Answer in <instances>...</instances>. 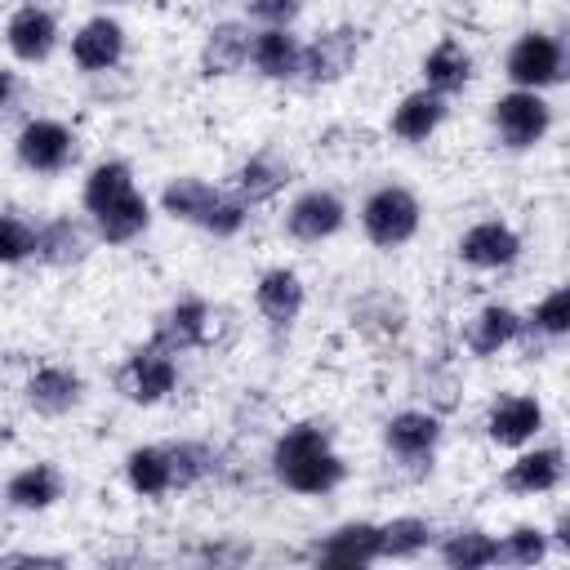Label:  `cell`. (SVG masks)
Here are the masks:
<instances>
[{"instance_id": "cell-40", "label": "cell", "mask_w": 570, "mask_h": 570, "mask_svg": "<svg viewBox=\"0 0 570 570\" xmlns=\"http://www.w3.org/2000/svg\"><path fill=\"white\" fill-rule=\"evenodd\" d=\"M9 98H13V76H9L4 67H0V111L9 107Z\"/></svg>"}, {"instance_id": "cell-20", "label": "cell", "mask_w": 570, "mask_h": 570, "mask_svg": "<svg viewBox=\"0 0 570 570\" xmlns=\"http://www.w3.org/2000/svg\"><path fill=\"white\" fill-rule=\"evenodd\" d=\"M249 27L245 22H214L200 45V71L205 76H232L249 62Z\"/></svg>"}, {"instance_id": "cell-15", "label": "cell", "mask_w": 570, "mask_h": 570, "mask_svg": "<svg viewBox=\"0 0 570 570\" xmlns=\"http://www.w3.org/2000/svg\"><path fill=\"white\" fill-rule=\"evenodd\" d=\"M539 428H543V405L534 396H499L485 419L494 445H525L539 436Z\"/></svg>"}, {"instance_id": "cell-22", "label": "cell", "mask_w": 570, "mask_h": 570, "mask_svg": "<svg viewBox=\"0 0 570 570\" xmlns=\"http://www.w3.org/2000/svg\"><path fill=\"white\" fill-rule=\"evenodd\" d=\"M561 472H566V459L557 445H543V450H530L521 454L508 472H503V490L508 494H548L561 485Z\"/></svg>"}, {"instance_id": "cell-13", "label": "cell", "mask_w": 570, "mask_h": 570, "mask_svg": "<svg viewBox=\"0 0 570 570\" xmlns=\"http://www.w3.org/2000/svg\"><path fill=\"white\" fill-rule=\"evenodd\" d=\"M71 58L80 71H111L125 58V27L116 18H89L76 36H71Z\"/></svg>"}, {"instance_id": "cell-42", "label": "cell", "mask_w": 570, "mask_h": 570, "mask_svg": "<svg viewBox=\"0 0 570 570\" xmlns=\"http://www.w3.org/2000/svg\"><path fill=\"white\" fill-rule=\"evenodd\" d=\"M111 4H129V0H111Z\"/></svg>"}, {"instance_id": "cell-8", "label": "cell", "mask_w": 570, "mask_h": 570, "mask_svg": "<svg viewBox=\"0 0 570 570\" xmlns=\"http://www.w3.org/2000/svg\"><path fill=\"white\" fill-rule=\"evenodd\" d=\"M209 325H214L209 303H200V298H178V303H169V307L156 316L151 343H156L160 352L178 356V352L205 347V343H209Z\"/></svg>"}, {"instance_id": "cell-23", "label": "cell", "mask_w": 570, "mask_h": 570, "mask_svg": "<svg viewBox=\"0 0 570 570\" xmlns=\"http://www.w3.org/2000/svg\"><path fill=\"white\" fill-rule=\"evenodd\" d=\"M4 499L13 508H22V512H45V508H53L62 499V476H58L53 463H27V468H18L9 476Z\"/></svg>"}, {"instance_id": "cell-39", "label": "cell", "mask_w": 570, "mask_h": 570, "mask_svg": "<svg viewBox=\"0 0 570 570\" xmlns=\"http://www.w3.org/2000/svg\"><path fill=\"white\" fill-rule=\"evenodd\" d=\"M0 566H67V561L45 557V552H9V557H0Z\"/></svg>"}, {"instance_id": "cell-12", "label": "cell", "mask_w": 570, "mask_h": 570, "mask_svg": "<svg viewBox=\"0 0 570 570\" xmlns=\"http://www.w3.org/2000/svg\"><path fill=\"white\" fill-rule=\"evenodd\" d=\"M4 40H9V53L18 62H45L58 45V22H53L49 9L22 4V9H13L9 27H4Z\"/></svg>"}, {"instance_id": "cell-3", "label": "cell", "mask_w": 570, "mask_h": 570, "mask_svg": "<svg viewBox=\"0 0 570 570\" xmlns=\"http://www.w3.org/2000/svg\"><path fill=\"white\" fill-rule=\"evenodd\" d=\"M490 120H494V134H499L503 147L525 151V147H534V142L548 134L552 107L543 102L539 89H512V94H503V98L490 107Z\"/></svg>"}, {"instance_id": "cell-6", "label": "cell", "mask_w": 570, "mask_h": 570, "mask_svg": "<svg viewBox=\"0 0 570 570\" xmlns=\"http://www.w3.org/2000/svg\"><path fill=\"white\" fill-rule=\"evenodd\" d=\"M361 58V31L356 27H334L321 31L312 45H303L298 58V80L303 85H334L352 71V62Z\"/></svg>"}, {"instance_id": "cell-32", "label": "cell", "mask_w": 570, "mask_h": 570, "mask_svg": "<svg viewBox=\"0 0 570 570\" xmlns=\"http://www.w3.org/2000/svg\"><path fill=\"white\" fill-rule=\"evenodd\" d=\"M494 552H499V539H490L485 530H454V534L441 543V561L454 566V570L494 566Z\"/></svg>"}, {"instance_id": "cell-38", "label": "cell", "mask_w": 570, "mask_h": 570, "mask_svg": "<svg viewBox=\"0 0 570 570\" xmlns=\"http://www.w3.org/2000/svg\"><path fill=\"white\" fill-rule=\"evenodd\" d=\"M249 13L263 27H289L303 13V0H249Z\"/></svg>"}, {"instance_id": "cell-25", "label": "cell", "mask_w": 570, "mask_h": 570, "mask_svg": "<svg viewBox=\"0 0 570 570\" xmlns=\"http://www.w3.org/2000/svg\"><path fill=\"white\" fill-rule=\"evenodd\" d=\"M521 325H525V321H521L512 307L490 303V307H481V312L468 321L463 338H468V347H472L476 356H494L499 347H508L512 338H521Z\"/></svg>"}, {"instance_id": "cell-24", "label": "cell", "mask_w": 570, "mask_h": 570, "mask_svg": "<svg viewBox=\"0 0 570 570\" xmlns=\"http://www.w3.org/2000/svg\"><path fill=\"white\" fill-rule=\"evenodd\" d=\"M423 80L436 94H459L472 80V53L454 36H441L423 58Z\"/></svg>"}, {"instance_id": "cell-5", "label": "cell", "mask_w": 570, "mask_h": 570, "mask_svg": "<svg viewBox=\"0 0 570 570\" xmlns=\"http://www.w3.org/2000/svg\"><path fill=\"white\" fill-rule=\"evenodd\" d=\"M503 71H508V80H512L517 89H548V85L561 80L566 53H561L557 36H548V31H525V36H517V45L508 49Z\"/></svg>"}, {"instance_id": "cell-7", "label": "cell", "mask_w": 570, "mask_h": 570, "mask_svg": "<svg viewBox=\"0 0 570 570\" xmlns=\"http://www.w3.org/2000/svg\"><path fill=\"white\" fill-rule=\"evenodd\" d=\"M13 151H18V160H22L31 174H58V169H67V165L76 160V134H71L62 120L40 116V120H27V125L18 129Z\"/></svg>"}, {"instance_id": "cell-14", "label": "cell", "mask_w": 570, "mask_h": 570, "mask_svg": "<svg viewBox=\"0 0 570 570\" xmlns=\"http://www.w3.org/2000/svg\"><path fill=\"white\" fill-rule=\"evenodd\" d=\"M303 298H307V289H303V276H298L294 267H272V272H263L258 285H254V307H258L263 321H272V325L298 321Z\"/></svg>"}, {"instance_id": "cell-26", "label": "cell", "mask_w": 570, "mask_h": 570, "mask_svg": "<svg viewBox=\"0 0 570 570\" xmlns=\"http://www.w3.org/2000/svg\"><path fill=\"white\" fill-rule=\"evenodd\" d=\"M147 223H151V205L138 191H129V196H120V200H111L107 209L94 214V227L107 245H129L134 236L147 232Z\"/></svg>"}, {"instance_id": "cell-27", "label": "cell", "mask_w": 570, "mask_h": 570, "mask_svg": "<svg viewBox=\"0 0 570 570\" xmlns=\"http://www.w3.org/2000/svg\"><path fill=\"white\" fill-rule=\"evenodd\" d=\"M125 481H129V490L142 494V499L169 494V490H174V472H169L165 445H138V450H129V459H125Z\"/></svg>"}, {"instance_id": "cell-9", "label": "cell", "mask_w": 570, "mask_h": 570, "mask_svg": "<svg viewBox=\"0 0 570 570\" xmlns=\"http://www.w3.org/2000/svg\"><path fill=\"white\" fill-rule=\"evenodd\" d=\"M343 223H347V209H343V200H338L334 191H325V187L303 191V196L285 209V232H289L294 240H303V245L330 240Z\"/></svg>"}, {"instance_id": "cell-28", "label": "cell", "mask_w": 570, "mask_h": 570, "mask_svg": "<svg viewBox=\"0 0 570 570\" xmlns=\"http://www.w3.org/2000/svg\"><path fill=\"white\" fill-rule=\"evenodd\" d=\"M218 196H223V191H218L214 183H205V178H174V183L160 191V209H165L169 218H178V223H196V227H200Z\"/></svg>"}, {"instance_id": "cell-30", "label": "cell", "mask_w": 570, "mask_h": 570, "mask_svg": "<svg viewBox=\"0 0 570 570\" xmlns=\"http://www.w3.org/2000/svg\"><path fill=\"white\" fill-rule=\"evenodd\" d=\"M428 543H432V525L423 517H392L387 525H379V561L419 557Z\"/></svg>"}, {"instance_id": "cell-35", "label": "cell", "mask_w": 570, "mask_h": 570, "mask_svg": "<svg viewBox=\"0 0 570 570\" xmlns=\"http://www.w3.org/2000/svg\"><path fill=\"white\" fill-rule=\"evenodd\" d=\"M530 325H534L539 334H548V338H561V334L570 330V294L557 285V289L530 312Z\"/></svg>"}, {"instance_id": "cell-31", "label": "cell", "mask_w": 570, "mask_h": 570, "mask_svg": "<svg viewBox=\"0 0 570 570\" xmlns=\"http://www.w3.org/2000/svg\"><path fill=\"white\" fill-rule=\"evenodd\" d=\"M129 191H134V174H129V165H125V160H102V165L89 169L80 200H85L89 214H98V209H107L111 200H120V196H129Z\"/></svg>"}, {"instance_id": "cell-36", "label": "cell", "mask_w": 570, "mask_h": 570, "mask_svg": "<svg viewBox=\"0 0 570 570\" xmlns=\"http://www.w3.org/2000/svg\"><path fill=\"white\" fill-rule=\"evenodd\" d=\"M31 245H36V227H27L13 214H0V263L9 267V263L31 258Z\"/></svg>"}, {"instance_id": "cell-34", "label": "cell", "mask_w": 570, "mask_h": 570, "mask_svg": "<svg viewBox=\"0 0 570 570\" xmlns=\"http://www.w3.org/2000/svg\"><path fill=\"white\" fill-rule=\"evenodd\" d=\"M543 557H548V534L539 525H517L494 552V561H508V566H539Z\"/></svg>"}, {"instance_id": "cell-4", "label": "cell", "mask_w": 570, "mask_h": 570, "mask_svg": "<svg viewBox=\"0 0 570 570\" xmlns=\"http://www.w3.org/2000/svg\"><path fill=\"white\" fill-rule=\"evenodd\" d=\"M116 387L134 405H156V401H165L178 387V365H174L169 352H160L156 343H147V347H138V352L125 356V365L116 370Z\"/></svg>"}, {"instance_id": "cell-41", "label": "cell", "mask_w": 570, "mask_h": 570, "mask_svg": "<svg viewBox=\"0 0 570 570\" xmlns=\"http://www.w3.org/2000/svg\"><path fill=\"white\" fill-rule=\"evenodd\" d=\"M557 548H561V552H570V517H561V521H557Z\"/></svg>"}, {"instance_id": "cell-2", "label": "cell", "mask_w": 570, "mask_h": 570, "mask_svg": "<svg viewBox=\"0 0 570 570\" xmlns=\"http://www.w3.org/2000/svg\"><path fill=\"white\" fill-rule=\"evenodd\" d=\"M419 214H423V209H419L414 191L401 187V183H387V187H379V191L365 196V205H361V227H365L370 245L396 249V245H405V240L419 232Z\"/></svg>"}, {"instance_id": "cell-33", "label": "cell", "mask_w": 570, "mask_h": 570, "mask_svg": "<svg viewBox=\"0 0 570 570\" xmlns=\"http://www.w3.org/2000/svg\"><path fill=\"white\" fill-rule=\"evenodd\" d=\"M165 454H169L174 490H191L196 481H205L218 468V454L205 441H178V445H165Z\"/></svg>"}, {"instance_id": "cell-10", "label": "cell", "mask_w": 570, "mask_h": 570, "mask_svg": "<svg viewBox=\"0 0 570 570\" xmlns=\"http://www.w3.org/2000/svg\"><path fill=\"white\" fill-rule=\"evenodd\" d=\"M383 441L401 463H432L436 441H441V419L432 410H401L387 419Z\"/></svg>"}, {"instance_id": "cell-1", "label": "cell", "mask_w": 570, "mask_h": 570, "mask_svg": "<svg viewBox=\"0 0 570 570\" xmlns=\"http://www.w3.org/2000/svg\"><path fill=\"white\" fill-rule=\"evenodd\" d=\"M272 468H276L281 485L294 490V494H330L347 476V463L330 450V428L316 423V419L294 423L276 436Z\"/></svg>"}, {"instance_id": "cell-19", "label": "cell", "mask_w": 570, "mask_h": 570, "mask_svg": "<svg viewBox=\"0 0 570 570\" xmlns=\"http://www.w3.org/2000/svg\"><path fill=\"white\" fill-rule=\"evenodd\" d=\"M441 120H445V94H436V89L423 85V89H414V94H405V98L396 102V111H392V134H396L401 142H428Z\"/></svg>"}, {"instance_id": "cell-16", "label": "cell", "mask_w": 570, "mask_h": 570, "mask_svg": "<svg viewBox=\"0 0 570 570\" xmlns=\"http://www.w3.org/2000/svg\"><path fill=\"white\" fill-rule=\"evenodd\" d=\"M80 396H85V383H80V374L67 370V365H45V370H36V374L27 379V405H31L36 414L58 419V414L76 410Z\"/></svg>"}, {"instance_id": "cell-29", "label": "cell", "mask_w": 570, "mask_h": 570, "mask_svg": "<svg viewBox=\"0 0 570 570\" xmlns=\"http://www.w3.org/2000/svg\"><path fill=\"white\" fill-rule=\"evenodd\" d=\"M31 254L49 267H71L85 258V232L71 218H49L45 227H36V245Z\"/></svg>"}, {"instance_id": "cell-21", "label": "cell", "mask_w": 570, "mask_h": 570, "mask_svg": "<svg viewBox=\"0 0 570 570\" xmlns=\"http://www.w3.org/2000/svg\"><path fill=\"white\" fill-rule=\"evenodd\" d=\"M285 183H289V160H285L281 151H254L249 160H240V169H236V178H232V187H236V196H240L245 205L272 200Z\"/></svg>"}, {"instance_id": "cell-11", "label": "cell", "mask_w": 570, "mask_h": 570, "mask_svg": "<svg viewBox=\"0 0 570 570\" xmlns=\"http://www.w3.org/2000/svg\"><path fill=\"white\" fill-rule=\"evenodd\" d=\"M517 254H521V236L499 218H485L459 236V258L481 272H499V267L517 263Z\"/></svg>"}, {"instance_id": "cell-17", "label": "cell", "mask_w": 570, "mask_h": 570, "mask_svg": "<svg viewBox=\"0 0 570 570\" xmlns=\"http://www.w3.org/2000/svg\"><path fill=\"white\" fill-rule=\"evenodd\" d=\"M312 557H316L321 566H370V561H379V525H370V521H347V525L330 530V534L312 548Z\"/></svg>"}, {"instance_id": "cell-37", "label": "cell", "mask_w": 570, "mask_h": 570, "mask_svg": "<svg viewBox=\"0 0 570 570\" xmlns=\"http://www.w3.org/2000/svg\"><path fill=\"white\" fill-rule=\"evenodd\" d=\"M245 209H249V205H245L240 196H218L200 227L214 232V236H236V232L245 227Z\"/></svg>"}, {"instance_id": "cell-18", "label": "cell", "mask_w": 570, "mask_h": 570, "mask_svg": "<svg viewBox=\"0 0 570 570\" xmlns=\"http://www.w3.org/2000/svg\"><path fill=\"white\" fill-rule=\"evenodd\" d=\"M298 58H303V45L289 36V27H263L249 40V62L267 80H298Z\"/></svg>"}]
</instances>
